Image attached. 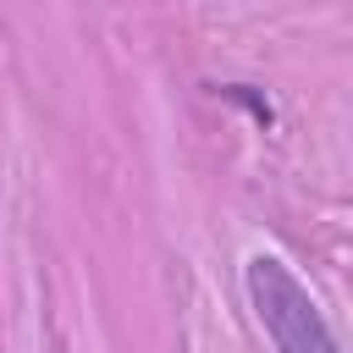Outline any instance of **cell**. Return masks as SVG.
I'll use <instances>...</instances> for the list:
<instances>
[{"instance_id": "cell-1", "label": "cell", "mask_w": 353, "mask_h": 353, "mask_svg": "<svg viewBox=\"0 0 353 353\" xmlns=\"http://www.w3.org/2000/svg\"><path fill=\"white\" fill-rule=\"evenodd\" d=\"M243 287L254 303V320L265 325L276 353H342L320 303L309 298V287L276 259V254H254L243 265Z\"/></svg>"}]
</instances>
